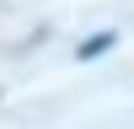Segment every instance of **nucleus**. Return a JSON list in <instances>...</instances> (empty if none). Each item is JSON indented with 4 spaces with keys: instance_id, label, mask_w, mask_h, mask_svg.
Masks as SVG:
<instances>
[{
    "instance_id": "1",
    "label": "nucleus",
    "mask_w": 134,
    "mask_h": 129,
    "mask_svg": "<svg viewBox=\"0 0 134 129\" xmlns=\"http://www.w3.org/2000/svg\"><path fill=\"white\" fill-rule=\"evenodd\" d=\"M113 43H118V32L107 27V32H97V38H86V43H81V49H75V54H81V59H97V54H107V49H113Z\"/></svg>"
}]
</instances>
